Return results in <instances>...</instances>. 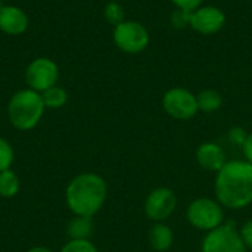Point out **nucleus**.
Segmentation results:
<instances>
[{
	"label": "nucleus",
	"mask_w": 252,
	"mask_h": 252,
	"mask_svg": "<svg viewBox=\"0 0 252 252\" xmlns=\"http://www.w3.org/2000/svg\"><path fill=\"white\" fill-rule=\"evenodd\" d=\"M216 199L226 210H244L252 204V165L245 159H229L216 174Z\"/></svg>",
	"instance_id": "nucleus-1"
},
{
	"label": "nucleus",
	"mask_w": 252,
	"mask_h": 252,
	"mask_svg": "<svg viewBox=\"0 0 252 252\" xmlns=\"http://www.w3.org/2000/svg\"><path fill=\"white\" fill-rule=\"evenodd\" d=\"M108 185L96 173H81L71 179L65 189V202L74 216L93 219L105 205Z\"/></svg>",
	"instance_id": "nucleus-2"
},
{
	"label": "nucleus",
	"mask_w": 252,
	"mask_h": 252,
	"mask_svg": "<svg viewBox=\"0 0 252 252\" xmlns=\"http://www.w3.org/2000/svg\"><path fill=\"white\" fill-rule=\"evenodd\" d=\"M46 106L41 94L31 89H22L12 94L7 103V118L19 131H30L38 126Z\"/></svg>",
	"instance_id": "nucleus-3"
},
{
	"label": "nucleus",
	"mask_w": 252,
	"mask_h": 252,
	"mask_svg": "<svg viewBox=\"0 0 252 252\" xmlns=\"http://www.w3.org/2000/svg\"><path fill=\"white\" fill-rule=\"evenodd\" d=\"M188 223L204 233H208L224 223V208L216 198H196L186 208Z\"/></svg>",
	"instance_id": "nucleus-4"
},
{
	"label": "nucleus",
	"mask_w": 252,
	"mask_h": 252,
	"mask_svg": "<svg viewBox=\"0 0 252 252\" xmlns=\"http://www.w3.org/2000/svg\"><path fill=\"white\" fill-rule=\"evenodd\" d=\"M201 252H248L235 223H223L204 235Z\"/></svg>",
	"instance_id": "nucleus-5"
},
{
	"label": "nucleus",
	"mask_w": 252,
	"mask_h": 252,
	"mask_svg": "<svg viewBox=\"0 0 252 252\" xmlns=\"http://www.w3.org/2000/svg\"><path fill=\"white\" fill-rule=\"evenodd\" d=\"M177 208L176 193L165 186L155 188L145 199L143 211L152 223H165Z\"/></svg>",
	"instance_id": "nucleus-6"
},
{
	"label": "nucleus",
	"mask_w": 252,
	"mask_h": 252,
	"mask_svg": "<svg viewBox=\"0 0 252 252\" xmlns=\"http://www.w3.org/2000/svg\"><path fill=\"white\" fill-rule=\"evenodd\" d=\"M59 78V66L50 58H35L25 69V81L28 89L43 93L56 86Z\"/></svg>",
	"instance_id": "nucleus-7"
},
{
	"label": "nucleus",
	"mask_w": 252,
	"mask_h": 252,
	"mask_svg": "<svg viewBox=\"0 0 252 252\" xmlns=\"http://www.w3.org/2000/svg\"><path fill=\"white\" fill-rule=\"evenodd\" d=\"M164 111L174 120H190L196 115L198 102L196 96L186 89H171L162 97Z\"/></svg>",
	"instance_id": "nucleus-8"
},
{
	"label": "nucleus",
	"mask_w": 252,
	"mask_h": 252,
	"mask_svg": "<svg viewBox=\"0 0 252 252\" xmlns=\"http://www.w3.org/2000/svg\"><path fill=\"white\" fill-rule=\"evenodd\" d=\"M115 44L127 53H139L149 43V34L146 28L134 21H124L114 30Z\"/></svg>",
	"instance_id": "nucleus-9"
},
{
	"label": "nucleus",
	"mask_w": 252,
	"mask_h": 252,
	"mask_svg": "<svg viewBox=\"0 0 252 252\" xmlns=\"http://www.w3.org/2000/svg\"><path fill=\"white\" fill-rule=\"evenodd\" d=\"M195 158H196L198 165L202 170L208 173H214V174H217L229 162L226 151L216 142L201 143L195 152Z\"/></svg>",
	"instance_id": "nucleus-10"
},
{
	"label": "nucleus",
	"mask_w": 252,
	"mask_h": 252,
	"mask_svg": "<svg viewBox=\"0 0 252 252\" xmlns=\"http://www.w3.org/2000/svg\"><path fill=\"white\" fill-rule=\"evenodd\" d=\"M224 13L214 6H205L190 13V25L201 34H214L224 25Z\"/></svg>",
	"instance_id": "nucleus-11"
},
{
	"label": "nucleus",
	"mask_w": 252,
	"mask_h": 252,
	"mask_svg": "<svg viewBox=\"0 0 252 252\" xmlns=\"http://www.w3.org/2000/svg\"><path fill=\"white\" fill-rule=\"evenodd\" d=\"M30 19L24 9L13 4H4L0 9V31L9 35H21L28 30Z\"/></svg>",
	"instance_id": "nucleus-12"
},
{
	"label": "nucleus",
	"mask_w": 252,
	"mask_h": 252,
	"mask_svg": "<svg viewBox=\"0 0 252 252\" xmlns=\"http://www.w3.org/2000/svg\"><path fill=\"white\" fill-rule=\"evenodd\" d=\"M148 242L155 252H168L174 245V232L167 223H154L148 232Z\"/></svg>",
	"instance_id": "nucleus-13"
},
{
	"label": "nucleus",
	"mask_w": 252,
	"mask_h": 252,
	"mask_svg": "<svg viewBox=\"0 0 252 252\" xmlns=\"http://www.w3.org/2000/svg\"><path fill=\"white\" fill-rule=\"evenodd\" d=\"M92 233H93V219L90 217L74 216L66 226V235L72 241L90 239Z\"/></svg>",
	"instance_id": "nucleus-14"
},
{
	"label": "nucleus",
	"mask_w": 252,
	"mask_h": 252,
	"mask_svg": "<svg viewBox=\"0 0 252 252\" xmlns=\"http://www.w3.org/2000/svg\"><path fill=\"white\" fill-rule=\"evenodd\" d=\"M21 180L15 171L4 170L0 171V196L1 198H13L19 193Z\"/></svg>",
	"instance_id": "nucleus-15"
},
{
	"label": "nucleus",
	"mask_w": 252,
	"mask_h": 252,
	"mask_svg": "<svg viewBox=\"0 0 252 252\" xmlns=\"http://www.w3.org/2000/svg\"><path fill=\"white\" fill-rule=\"evenodd\" d=\"M41 94L43 103L46 106V109H59L62 106H65V103L68 102V93L63 87H59L58 84L44 90Z\"/></svg>",
	"instance_id": "nucleus-16"
},
{
	"label": "nucleus",
	"mask_w": 252,
	"mask_h": 252,
	"mask_svg": "<svg viewBox=\"0 0 252 252\" xmlns=\"http://www.w3.org/2000/svg\"><path fill=\"white\" fill-rule=\"evenodd\" d=\"M196 102H198V109L207 114L216 112L221 108L223 105V99L220 96L219 92L216 90H202L198 96H196Z\"/></svg>",
	"instance_id": "nucleus-17"
},
{
	"label": "nucleus",
	"mask_w": 252,
	"mask_h": 252,
	"mask_svg": "<svg viewBox=\"0 0 252 252\" xmlns=\"http://www.w3.org/2000/svg\"><path fill=\"white\" fill-rule=\"evenodd\" d=\"M13 159L15 152L12 145L4 137H0V171L9 170L13 164Z\"/></svg>",
	"instance_id": "nucleus-18"
},
{
	"label": "nucleus",
	"mask_w": 252,
	"mask_h": 252,
	"mask_svg": "<svg viewBox=\"0 0 252 252\" xmlns=\"http://www.w3.org/2000/svg\"><path fill=\"white\" fill-rule=\"evenodd\" d=\"M59 252H99V250L93 242H90V239H69Z\"/></svg>",
	"instance_id": "nucleus-19"
},
{
	"label": "nucleus",
	"mask_w": 252,
	"mask_h": 252,
	"mask_svg": "<svg viewBox=\"0 0 252 252\" xmlns=\"http://www.w3.org/2000/svg\"><path fill=\"white\" fill-rule=\"evenodd\" d=\"M103 15H105V19L115 27L120 25L121 22H124V10L117 1H109L105 6Z\"/></svg>",
	"instance_id": "nucleus-20"
},
{
	"label": "nucleus",
	"mask_w": 252,
	"mask_h": 252,
	"mask_svg": "<svg viewBox=\"0 0 252 252\" xmlns=\"http://www.w3.org/2000/svg\"><path fill=\"white\" fill-rule=\"evenodd\" d=\"M248 134H250V133H247L242 127H233V128H230V130H229L227 137H229L230 143H233V145H236V146L242 148V146H244V143L247 142Z\"/></svg>",
	"instance_id": "nucleus-21"
},
{
	"label": "nucleus",
	"mask_w": 252,
	"mask_h": 252,
	"mask_svg": "<svg viewBox=\"0 0 252 252\" xmlns=\"http://www.w3.org/2000/svg\"><path fill=\"white\" fill-rule=\"evenodd\" d=\"M239 235H241V239H242L247 251H252V219L247 220L239 227Z\"/></svg>",
	"instance_id": "nucleus-22"
},
{
	"label": "nucleus",
	"mask_w": 252,
	"mask_h": 252,
	"mask_svg": "<svg viewBox=\"0 0 252 252\" xmlns=\"http://www.w3.org/2000/svg\"><path fill=\"white\" fill-rule=\"evenodd\" d=\"M173 25L176 27V28H183V27H186L188 24H190V13L189 12H185V10H182V9H179V10H176L174 13H173Z\"/></svg>",
	"instance_id": "nucleus-23"
},
{
	"label": "nucleus",
	"mask_w": 252,
	"mask_h": 252,
	"mask_svg": "<svg viewBox=\"0 0 252 252\" xmlns=\"http://www.w3.org/2000/svg\"><path fill=\"white\" fill-rule=\"evenodd\" d=\"M179 9H182V10H185V12H189V13H192V12H195L198 7H199V4L202 3V0H171Z\"/></svg>",
	"instance_id": "nucleus-24"
},
{
	"label": "nucleus",
	"mask_w": 252,
	"mask_h": 252,
	"mask_svg": "<svg viewBox=\"0 0 252 252\" xmlns=\"http://www.w3.org/2000/svg\"><path fill=\"white\" fill-rule=\"evenodd\" d=\"M242 152H244L245 161H248V162L252 165V133L248 134L247 142H245V143H244V146H242Z\"/></svg>",
	"instance_id": "nucleus-25"
},
{
	"label": "nucleus",
	"mask_w": 252,
	"mask_h": 252,
	"mask_svg": "<svg viewBox=\"0 0 252 252\" xmlns=\"http://www.w3.org/2000/svg\"><path fill=\"white\" fill-rule=\"evenodd\" d=\"M27 252H55V251H52L50 248H46V247H32V248H30Z\"/></svg>",
	"instance_id": "nucleus-26"
},
{
	"label": "nucleus",
	"mask_w": 252,
	"mask_h": 252,
	"mask_svg": "<svg viewBox=\"0 0 252 252\" xmlns=\"http://www.w3.org/2000/svg\"><path fill=\"white\" fill-rule=\"evenodd\" d=\"M3 6H4V4H3V0H0V9H1Z\"/></svg>",
	"instance_id": "nucleus-27"
},
{
	"label": "nucleus",
	"mask_w": 252,
	"mask_h": 252,
	"mask_svg": "<svg viewBox=\"0 0 252 252\" xmlns=\"http://www.w3.org/2000/svg\"><path fill=\"white\" fill-rule=\"evenodd\" d=\"M112 1H117V0H112Z\"/></svg>",
	"instance_id": "nucleus-28"
}]
</instances>
